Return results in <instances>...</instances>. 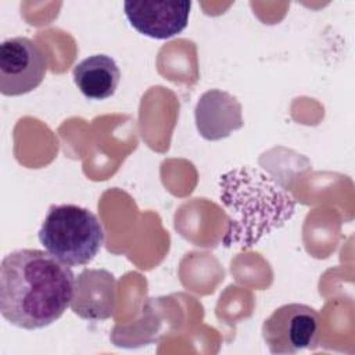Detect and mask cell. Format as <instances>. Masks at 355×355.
<instances>
[{"mask_svg":"<svg viewBox=\"0 0 355 355\" xmlns=\"http://www.w3.org/2000/svg\"><path fill=\"white\" fill-rule=\"evenodd\" d=\"M39 241L68 266L87 265L104 243V229L87 208L75 204L51 205L39 229Z\"/></svg>","mask_w":355,"mask_h":355,"instance_id":"3","label":"cell"},{"mask_svg":"<svg viewBox=\"0 0 355 355\" xmlns=\"http://www.w3.org/2000/svg\"><path fill=\"white\" fill-rule=\"evenodd\" d=\"M47 72L46 53L29 37L15 36L0 44V92L21 96L35 90Z\"/></svg>","mask_w":355,"mask_h":355,"instance_id":"5","label":"cell"},{"mask_svg":"<svg viewBox=\"0 0 355 355\" xmlns=\"http://www.w3.org/2000/svg\"><path fill=\"white\" fill-rule=\"evenodd\" d=\"M194 119L198 133L211 141L225 139L244 125L240 101L219 89L201 94L194 108Z\"/></svg>","mask_w":355,"mask_h":355,"instance_id":"8","label":"cell"},{"mask_svg":"<svg viewBox=\"0 0 355 355\" xmlns=\"http://www.w3.org/2000/svg\"><path fill=\"white\" fill-rule=\"evenodd\" d=\"M320 334L318 311L305 304H284L262 324V337L272 354H297L316 347Z\"/></svg>","mask_w":355,"mask_h":355,"instance_id":"4","label":"cell"},{"mask_svg":"<svg viewBox=\"0 0 355 355\" xmlns=\"http://www.w3.org/2000/svg\"><path fill=\"white\" fill-rule=\"evenodd\" d=\"M116 279L105 269H85L75 279L71 309L87 320H105L114 315Z\"/></svg>","mask_w":355,"mask_h":355,"instance_id":"7","label":"cell"},{"mask_svg":"<svg viewBox=\"0 0 355 355\" xmlns=\"http://www.w3.org/2000/svg\"><path fill=\"white\" fill-rule=\"evenodd\" d=\"M219 194L232 215L225 245L250 247L294 214L293 197L258 169L239 168L225 173Z\"/></svg>","mask_w":355,"mask_h":355,"instance_id":"2","label":"cell"},{"mask_svg":"<svg viewBox=\"0 0 355 355\" xmlns=\"http://www.w3.org/2000/svg\"><path fill=\"white\" fill-rule=\"evenodd\" d=\"M75 276L50 252L24 248L7 254L0 265V312L11 324L36 330L71 306Z\"/></svg>","mask_w":355,"mask_h":355,"instance_id":"1","label":"cell"},{"mask_svg":"<svg viewBox=\"0 0 355 355\" xmlns=\"http://www.w3.org/2000/svg\"><path fill=\"white\" fill-rule=\"evenodd\" d=\"M191 1H125L123 11L130 25L141 35L168 39L180 33L189 22Z\"/></svg>","mask_w":355,"mask_h":355,"instance_id":"6","label":"cell"},{"mask_svg":"<svg viewBox=\"0 0 355 355\" xmlns=\"http://www.w3.org/2000/svg\"><path fill=\"white\" fill-rule=\"evenodd\" d=\"M72 75L80 93L90 100L111 97L121 80L118 64L107 54H94L83 58L73 67Z\"/></svg>","mask_w":355,"mask_h":355,"instance_id":"9","label":"cell"}]
</instances>
